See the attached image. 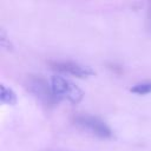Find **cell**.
Segmentation results:
<instances>
[{
	"label": "cell",
	"mask_w": 151,
	"mask_h": 151,
	"mask_svg": "<svg viewBox=\"0 0 151 151\" xmlns=\"http://www.w3.org/2000/svg\"><path fill=\"white\" fill-rule=\"evenodd\" d=\"M1 103L2 104H6V105H14L18 100L17 98V94L11 88V87H7L5 85H1Z\"/></svg>",
	"instance_id": "5"
},
{
	"label": "cell",
	"mask_w": 151,
	"mask_h": 151,
	"mask_svg": "<svg viewBox=\"0 0 151 151\" xmlns=\"http://www.w3.org/2000/svg\"><path fill=\"white\" fill-rule=\"evenodd\" d=\"M131 92H133L136 94H149V93H151V81L139 83V84L134 85L133 87H131Z\"/></svg>",
	"instance_id": "6"
},
{
	"label": "cell",
	"mask_w": 151,
	"mask_h": 151,
	"mask_svg": "<svg viewBox=\"0 0 151 151\" xmlns=\"http://www.w3.org/2000/svg\"><path fill=\"white\" fill-rule=\"evenodd\" d=\"M146 22H147V28H149V31H151V5H150L149 11H147V18H146Z\"/></svg>",
	"instance_id": "7"
},
{
	"label": "cell",
	"mask_w": 151,
	"mask_h": 151,
	"mask_svg": "<svg viewBox=\"0 0 151 151\" xmlns=\"http://www.w3.org/2000/svg\"><path fill=\"white\" fill-rule=\"evenodd\" d=\"M76 125L81 127L83 130L90 131L92 134L100 137V138H111L112 137V130L109 127V125L99 119L98 117L93 116H78L74 118Z\"/></svg>",
	"instance_id": "3"
},
{
	"label": "cell",
	"mask_w": 151,
	"mask_h": 151,
	"mask_svg": "<svg viewBox=\"0 0 151 151\" xmlns=\"http://www.w3.org/2000/svg\"><path fill=\"white\" fill-rule=\"evenodd\" d=\"M51 67L60 73L71 74L78 78H86L94 74V71L86 65H81L76 61H52L50 63Z\"/></svg>",
	"instance_id": "4"
},
{
	"label": "cell",
	"mask_w": 151,
	"mask_h": 151,
	"mask_svg": "<svg viewBox=\"0 0 151 151\" xmlns=\"http://www.w3.org/2000/svg\"><path fill=\"white\" fill-rule=\"evenodd\" d=\"M51 87L54 97L58 100H66L72 104H78L84 97L81 88L63 76H53L51 78Z\"/></svg>",
	"instance_id": "1"
},
{
	"label": "cell",
	"mask_w": 151,
	"mask_h": 151,
	"mask_svg": "<svg viewBox=\"0 0 151 151\" xmlns=\"http://www.w3.org/2000/svg\"><path fill=\"white\" fill-rule=\"evenodd\" d=\"M25 86L34 98L47 107H53L58 103V99L53 94L51 84L48 85L44 78L39 76H31L26 79Z\"/></svg>",
	"instance_id": "2"
}]
</instances>
